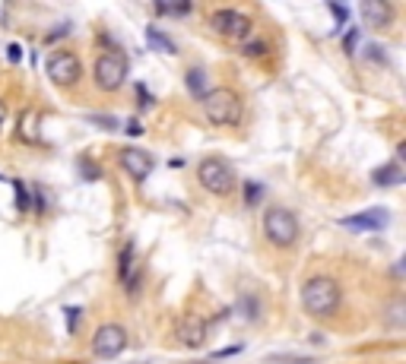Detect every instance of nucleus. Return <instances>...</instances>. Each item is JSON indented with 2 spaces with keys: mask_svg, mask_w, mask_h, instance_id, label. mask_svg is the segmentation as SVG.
Masks as SVG:
<instances>
[{
  "mask_svg": "<svg viewBox=\"0 0 406 364\" xmlns=\"http://www.w3.org/2000/svg\"><path fill=\"white\" fill-rule=\"evenodd\" d=\"M261 228H263V238L270 241L276 251H292L301 235L299 216L289 206H267L261 216Z\"/></svg>",
  "mask_w": 406,
  "mask_h": 364,
  "instance_id": "f03ea898",
  "label": "nucleus"
},
{
  "mask_svg": "<svg viewBox=\"0 0 406 364\" xmlns=\"http://www.w3.org/2000/svg\"><path fill=\"white\" fill-rule=\"evenodd\" d=\"M184 82H188V92L194 98H203L206 92L213 89V86H210V76H206V70H203V67H191L188 76H184Z\"/></svg>",
  "mask_w": 406,
  "mask_h": 364,
  "instance_id": "dca6fc26",
  "label": "nucleus"
},
{
  "mask_svg": "<svg viewBox=\"0 0 406 364\" xmlns=\"http://www.w3.org/2000/svg\"><path fill=\"white\" fill-rule=\"evenodd\" d=\"M339 307H343V289H339L337 275L315 273L301 285V311L311 320H333Z\"/></svg>",
  "mask_w": 406,
  "mask_h": 364,
  "instance_id": "f257e3e1",
  "label": "nucleus"
},
{
  "mask_svg": "<svg viewBox=\"0 0 406 364\" xmlns=\"http://www.w3.org/2000/svg\"><path fill=\"white\" fill-rule=\"evenodd\" d=\"M38 124H42V114H38L35 108L23 111V114H19V120H16V136H19L23 143H29V146L42 143V134H38Z\"/></svg>",
  "mask_w": 406,
  "mask_h": 364,
  "instance_id": "4468645a",
  "label": "nucleus"
},
{
  "mask_svg": "<svg viewBox=\"0 0 406 364\" xmlns=\"http://www.w3.org/2000/svg\"><path fill=\"white\" fill-rule=\"evenodd\" d=\"M241 54L245 57H263L267 54V42H241Z\"/></svg>",
  "mask_w": 406,
  "mask_h": 364,
  "instance_id": "412c9836",
  "label": "nucleus"
},
{
  "mask_svg": "<svg viewBox=\"0 0 406 364\" xmlns=\"http://www.w3.org/2000/svg\"><path fill=\"white\" fill-rule=\"evenodd\" d=\"M45 73L58 89H73L83 76V64L73 51H51L45 60Z\"/></svg>",
  "mask_w": 406,
  "mask_h": 364,
  "instance_id": "0eeeda50",
  "label": "nucleus"
},
{
  "mask_svg": "<svg viewBox=\"0 0 406 364\" xmlns=\"http://www.w3.org/2000/svg\"><path fill=\"white\" fill-rule=\"evenodd\" d=\"M146 42H150V48H152V51H162V54H178L175 42L166 35V32H159L156 26H150V29H146Z\"/></svg>",
  "mask_w": 406,
  "mask_h": 364,
  "instance_id": "f3484780",
  "label": "nucleus"
},
{
  "mask_svg": "<svg viewBox=\"0 0 406 364\" xmlns=\"http://www.w3.org/2000/svg\"><path fill=\"white\" fill-rule=\"evenodd\" d=\"M203 104V118L210 120L213 127H238L241 118H245V102L235 89L229 86H216L206 95L200 98Z\"/></svg>",
  "mask_w": 406,
  "mask_h": 364,
  "instance_id": "7ed1b4c3",
  "label": "nucleus"
},
{
  "mask_svg": "<svg viewBox=\"0 0 406 364\" xmlns=\"http://www.w3.org/2000/svg\"><path fill=\"white\" fill-rule=\"evenodd\" d=\"M118 162H121V168L136 181V184H143V181L152 174L156 158H152V152H146V149H140V146H124L118 152Z\"/></svg>",
  "mask_w": 406,
  "mask_h": 364,
  "instance_id": "9b49d317",
  "label": "nucleus"
},
{
  "mask_svg": "<svg viewBox=\"0 0 406 364\" xmlns=\"http://www.w3.org/2000/svg\"><path fill=\"white\" fill-rule=\"evenodd\" d=\"M362 23L371 26V29H387V26L394 23V16H397V10H394V3H387V0H362Z\"/></svg>",
  "mask_w": 406,
  "mask_h": 364,
  "instance_id": "f8f14e48",
  "label": "nucleus"
},
{
  "mask_svg": "<svg viewBox=\"0 0 406 364\" xmlns=\"http://www.w3.org/2000/svg\"><path fill=\"white\" fill-rule=\"evenodd\" d=\"M241 349H245V345H229V349L216 352V355H213V358H216V361H222V358H232V355H238V352H241Z\"/></svg>",
  "mask_w": 406,
  "mask_h": 364,
  "instance_id": "cd10ccee",
  "label": "nucleus"
},
{
  "mask_svg": "<svg viewBox=\"0 0 406 364\" xmlns=\"http://www.w3.org/2000/svg\"><path fill=\"white\" fill-rule=\"evenodd\" d=\"M156 13H175V16H184V13H191V3H156Z\"/></svg>",
  "mask_w": 406,
  "mask_h": 364,
  "instance_id": "4be33fe9",
  "label": "nucleus"
},
{
  "mask_svg": "<svg viewBox=\"0 0 406 364\" xmlns=\"http://www.w3.org/2000/svg\"><path fill=\"white\" fill-rule=\"evenodd\" d=\"M175 339L184 349H203L210 339V320L200 317V313H184L175 323Z\"/></svg>",
  "mask_w": 406,
  "mask_h": 364,
  "instance_id": "1a4fd4ad",
  "label": "nucleus"
},
{
  "mask_svg": "<svg viewBox=\"0 0 406 364\" xmlns=\"http://www.w3.org/2000/svg\"><path fill=\"white\" fill-rule=\"evenodd\" d=\"M89 124H98L102 130H118V118L112 114H89Z\"/></svg>",
  "mask_w": 406,
  "mask_h": 364,
  "instance_id": "5701e85b",
  "label": "nucleus"
},
{
  "mask_svg": "<svg viewBox=\"0 0 406 364\" xmlns=\"http://www.w3.org/2000/svg\"><path fill=\"white\" fill-rule=\"evenodd\" d=\"M261 197H263V187L254 184V181H248V184H245V206H257Z\"/></svg>",
  "mask_w": 406,
  "mask_h": 364,
  "instance_id": "aec40b11",
  "label": "nucleus"
},
{
  "mask_svg": "<svg viewBox=\"0 0 406 364\" xmlns=\"http://www.w3.org/2000/svg\"><path fill=\"white\" fill-rule=\"evenodd\" d=\"M127 349V329L121 323H102L92 333V355L96 358H118Z\"/></svg>",
  "mask_w": 406,
  "mask_h": 364,
  "instance_id": "6e6552de",
  "label": "nucleus"
},
{
  "mask_svg": "<svg viewBox=\"0 0 406 364\" xmlns=\"http://www.w3.org/2000/svg\"><path fill=\"white\" fill-rule=\"evenodd\" d=\"M270 361H273V364H317V358H308V355H305V358H295V355H273Z\"/></svg>",
  "mask_w": 406,
  "mask_h": 364,
  "instance_id": "b1692460",
  "label": "nucleus"
},
{
  "mask_svg": "<svg viewBox=\"0 0 406 364\" xmlns=\"http://www.w3.org/2000/svg\"><path fill=\"white\" fill-rule=\"evenodd\" d=\"M3 118H7V108L0 104V134H3Z\"/></svg>",
  "mask_w": 406,
  "mask_h": 364,
  "instance_id": "473e14b6",
  "label": "nucleus"
},
{
  "mask_svg": "<svg viewBox=\"0 0 406 364\" xmlns=\"http://www.w3.org/2000/svg\"><path fill=\"white\" fill-rule=\"evenodd\" d=\"M197 181H200V187L206 194L229 197L235 190V184H238V174H235V168L222 156H206L197 165Z\"/></svg>",
  "mask_w": 406,
  "mask_h": 364,
  "instance_id": "20e7f679",
  "label": "nucleus"
},
{
  "mask_svg": "<svg viewBox=\"0 0 406 364\" xmlns=\"http://www.w3.org/2000/svg\"><path fill=\"white\" fill-rule=\"evenodd\" d=\"M127 73H130V64H127V57H124L121 51L98 54L96 64H92V82H96V89L108 92V95L118 92V89H124Z\"/></svg>",
  "mask_w": 406,
  "mask_h": 364,
  "instance_id": "39448f33",
  "label": "nucleus"
},
{
  "mask_svg": "<svg viewBox=\"0 0 406 364\" xmlns=\"http://www.w3.org/2000/svg\"><path fill=\"white\" fill-rule=\"evenodd\" d=\"M64 317H67V333L76 336V323H80V307H67V311H64Z\"/></svg>",
  "mask_w": 406,
  "mask_h": 364,
  "instance_id": "393cba45",
  "label": "nucleus"
},
{
  "mask_svg": "<svg viewBox=\"0 0 406 364\" xmlns=\"http://www.w3.org/2000/svg\"><path fill=\"white\" fill-rule=\"evenodd\" d=\"M136 95H140V108H150V104H152V98H150V92H146V86H136Z\"/></svg>",
  "mask_w": 406,
  "mask_h": 364,
  "instance_id": "c756f323",
  "label": "nucleus"
},
{
  "mask_svg": "<svg viewBox=\"0 0 406 364\" xmlns=\"http://www.w3.org/2000/svg\"><path fill=\"white\" fill-rule=\"evenodd\" d=\"M124 130H127L130 136H143V124H140V120H130V124L124 127Z\"/></svg>",
  "mask_w": 406,
  "mask_h": 364,
  "instance_id": "7c9ffc66",
  "label": "nucleus"
},
{
  "mask_svg": "<svg viewBox=\"0 0 406 364\" xmlns=\"http://www.w3.org/2000/svg\"><path fill=\"white\" fill-rule=\"evenodd\" d=\"M327 7H330V13L337 16V29H339V26H346V19H349V10L346 7H339V3H327Z\"/></svg>",
  "mask_w": 406,
  "mask_h": 364,
  "instance_id": "bb28decb",
  "label": "nucleus"
},
{
  "mask_svg": "<svg viewBox=\"0 0 406 364\" xmlns=\"http://www.w3.org/2000/svg\"><path fill=\"white\" fill-rule=\"evenodd\" d=\"M13 190H16V209H19V212H29L32 209V190L23 184V181H13Z\"/></svg>",
  "mask_w": 406,
  "mask_h": 364,
  "instance_id": "a211bd4d",
  "label": "nucleus"
},
{
  "mask_svg": "<svg viewBox=\"0 0 406 364\" xmlns=\"http://www.w3.org/2000/svg\"><path fill=\"white\" fill-rule=\"evenodd\" d=\"M118 282L127 295H136L140 285H143V269H140V260H136L134 244H124L118 253Z\"/></svg>",
  "mask_w": 406,
  "mask_h": 364,
  "instance_id": "9d476101",
  "label": "nucleus"
},
{
  "mask_svg": "<svg viewBox=\"0 0 406 364\" xmlns=\"http://www.w3.org/2000/svg\"><path fill=\"white\" fill-rule=\"evenodd\" d=\"M7 57L13 60V64H19V60H23V48L16 45V42H13V45H7Z\"/></svg>",
  "mask_w": 406,
  "mask_h": 364,
  "instance_id": "c85d7f7f",
  "label": "nucleus"
},
{
  "mask_svg": "<svg viewBox=\"0 0 406 364\" xmlns=\"http://www.w3.org/2000/svg\"><path fill=\"white\" fill-rule=\"evenodd\" d=\"M238 311H241V317L245 320H257L261 317V301H251V298H241V304H238Z\"/></svg>",
  "mask_w": 406,
  "mask_h": 364,
  "instance_id": "6ab92c4d",
  "label": "nucleus"
},
{
  "mask_svg": "<svg viewBox=\"0 0 406 364\" xmlns=\"http://www.w3.org/2000/svg\"><path fill=\"white\" fill-rule=\"evenodd\" d=\"M210 29L216 32L219 38H226V42H248L251 32H254V19L248 13H241L235 7H219L210 13Z\"/></svg>",
  "mask_w": 406,
  "mask_h": 364,
  "instance_id": "423d86ee",
  "label": "nucleus"
},
{
  "mask_svg": "<svg viewBox=\"0 0 406 364\" xmlns=\"http://www.w3.org/2000/svg\"><path fill=\"white\" fill-rule=\"evenodd\" d=\"M355 45H359V29H349L346 38H343V51H346V54H355Z\"/></svg>",
  "mask_w": 406,
  "mask_h": 364,
  "instance_id": "a878e982",
  "label": "nucleus"
},
{
  "mask_svg": "<svg viewBox=\"0 0 406 364\" xmlns=\"http://www.w3.org/2000/svg\"><path fill=\"white\" fill-rule=\"evenodd\" d=\"M403 168H400L397 162H387V165H381V168H375L371 171V184L375 187H397V184H403Z\"/></svg>",
  "mask_w": 406,
  "mask_h": 364,
  "instance_id": "2eb2a0df",
  "label": "nucleus"
},
{
  "mask_svg": "<svg viewBox=\"0 0 406 364\" xmlns=\"http://www.w3.org/2000/svg\"><path fill=\"white\" fill-rule=\"evenodd\" d=\"M387 222H391V212H387V209H365V212L339 219V225L349 231H381Z\"/></svg>",
  "mask_w": 406,
  "mask_h": 364,
  "instance_id": "ddd939ff",
  "label": "nucleus"
},
{
  "mask_svg": "<svg viewBox=\"0 0 406 364\" xmlns=\"http://www.w3.org/2000/svg\"><path fill=\"white\" fill-rule=\"evenodd\" d=\"M67 32H70V26L64 23V26H60L58 32H48V42H58V38H64V35H67Z\"/></svg>",
  "mask_w": 406,
  "mask_h": 364,
  "instance_id": "2f4dec72",
  "label": "nucleus"
}]
</instances>
